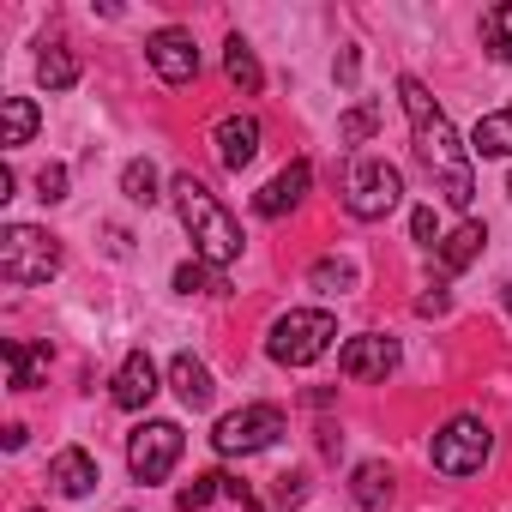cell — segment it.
<instances>
[{"mask_svg":"<svg viewBox=\"0 0 512 512\" xmlns=\"http://www.w3.org/2000/svg\"><path fill=\"white\" fill-rule=\"evenodd\" d=\"M374 127H380V109H374V103H356V109L338 121V139H344V145H362Z\"/></svg>","mask_w":512,"mask_h":512,"instance_id":"obj_28","label":"cell"},{"mask_svg":"<svg viewBox=\"0 0 512 512\" xmlns=\"http://www.w3.org/2000/svg\"><path fill=\"white\" fill-rule=\"evenodd\" d=\"M500 302H506V308H512V284H500Z\"/></svg>","mask_w":512,"mask_h":512,"instance_id":"obj_33","label":"cell"},{"mask_svg":"<svg viewBox=\"0 0 512 512\" xmlns=\"http://www.w3.org/2000/svg\"><path fill=\"white\" fill-rule=\"evenodd\" d=\"M332 338H338V320H332L326 308H290V314L272 326L266 356H272L278 368H308V362H320V356L332 350Z\"/></svg>","mask_w":512,"mask_h":512,"instance_id":"obj_3","label":"cell"},{"mask_svg":"<svg viewBox=\"0 0 512 512\" xmlns=\"http://www.w3.org/2000/svg\"><path fill=\"white\" fill-rule=\"evenodd\" d=\"M223 73H229V85H235L241 97H253V91H260V85H266V73H260V61H253V49H247L241 37H229V43H223Z\"/></svg>","mask_w":512,"mask_h":512,"instance_id":"obj_21","label":"cell"},{"mask_svg":"<svg viewBox=\"0 0 512 512\" xmlns=\"http://www.w3.org/2000/svg\"><path fill=\"white\" fill-rule=\"evenodd\" d=\"M506 193H512V175H506Z\"/></svg>","mask_w":512,"mask_h":512,"instance_id":"obj_34","label":"cell"},{"mask_svg":"<svg viewBox=\"0 0 512 512\" xmlns=\"http://www.w3.org/2000/svg\"><path fill=\"white\" fill-rule=\"evenodd\" d=\"M61 272V247H55V235H43V229H31V223H7L0 229V278L7 284H49Z\"/></svg>","mask_w":512,"mask_h":512,"instance_id":"obj_4","label":"cell"},{"mask_svg":"<svg viewBox=\"0 0 512 512\" xmlns=\"http://www.w3.org/2000/svg\"><path fill=\"white\" fill-rule=\"evenodd\" d=\"M398 368V338H380V332H362L338 350V374L344 380H386Z\"/></svg>","mask_w":512,"mask_h":512,"instance_id":"obj_10","label":"cell"},{"mask_svg":"<svg viewBox=\"0 0 512 512\" xmlns=\"http://www.w3.org/2000/svg\"><path fill=\"white\" fill-rule=\"evenodd\" d=\"M217 157H223V169H247L260 157V121L253 115H223L217 121Z\"/></svg>","mask_w":512,"mask_h":512,"instance_id":"obj_13","label":"cell"},{"mask_svg":"<svg viewBox=\"0 0 512 512\" xmlns=\"http://www.w3.org/2000/svg\"><path fill=\"white\" fill-rule=\"evenodd\" d=\"M121 193L133 199V205H157L163 193H157V169L145 163V157H133L127 169H121Z\"/></svg>","mask_w":512,"mask_h":512,"instance_id":"obj_24","label":"cell"},{"mask_svg":"<svg viewBox=\"0 0 512 512\" xmlns=\"http://www.w3.org/2000/svg\"><path fill=\"white\" fill-rule=\"evenodd\" d=\"M404 199V175L386 163V157H356L350 163V181H344V211L362 217V223H380L392 217Z\"/></svg>","mask_w":512,"mask_h":512,"instance_id":"obj_5","label":"cell"},{"mask_svg":"<svg viewBox=\"0 0 512 512\" xmlns=\"http://www.w3.org/2000/svg\"><path fill=\"white\" fill-rule=\"evenodd\" d=\"M410 229H416V241H428V247H434V211H428V205L410 217Z\"/></svg>","mask_w":512,"mask_h":512,"instance_id":"obj_32","label":"cell"},{"mask_svg":"<svg viewBox=\"0 0 512 512\" xmlns=\"http://www.w3.org/2000/svg\"><path fill=\"white\" fill-rule=\"evenodd\" d=\"M49 482H55V494H67V500H85L103 476H97V458L85 452V446H67V452H55V464H49Z\"/></svg>","mask_w":512,"mask_h":512,"instance_id":"obj_14","label":"cell"},{"mask_svg":"<svg viewBox=\"0 0 512 512\" xmlns=\"http://www.w3.org/2000/svg\"><path fill=\"white\" fill-rule=\"evenodd\" d=\"M223 482H229L223 470H205V476H193V482L175 494V506H181V512H199V506H211V500L223 494Z\"/></svg>","mask_w":512,"mask_h":512,"instance_id":"obj_26","label":"cell"},{"mask_svg":"<svg viewBox=\"0 0 512 512\" xmlns=\"http://www.w3.org/2000/svg\"><path fill=\"white\" fill-rule=\"evenodd\" d=\"M145 55H151V67H157L163 85H193L199 79V49H193V31H181V25H163L145 43Z\"/></svg>","mask_w":512,"mask_h":512,"instance_id":"obj_9","label":"cell"},{"mask_svg":"<svg viewBox=\"0 0 512 512\" xmlns=\"http://www.w3.org/2000/svg\"><path fill=\"white\" fill-rule=\"evenodd\" d=\"M482 241H488V229L482 223H458L446 241H434V253H440V272H464L476 253H482Z\"/></svg>","mask_w":512,"mask_h":512,"instance_id":"obj_18","label":"cell"},{"mask_svg":"<svg viewBox=\"0 0 512 512\" xmlns=\"http://www.w3.org/2000/svg\"><path fill=\"white\" fill-rule=\"evenodd\" d=\"M37 85L43 91H73L79 85V55L73 49H43L37 55Z\"/></svg>","mask_w":512,"mask_h":512,"instance_id":"obj_22","label":"cell"},{"mask_svg":"<svg viewBox=\"0 0 512 512\" xmlns=\"http://www.w3.org/2000/svg\"><path fill=\"white\" fill-rule=\"evenodd\" d=\"M0 356H7L13 392H31V386L49 374V344H19V338H7V344H0Z\"/></svg>","mask_w":512,"mask_h":512,"instance_id":"obj_16","label":"cell"},{"mask_svg":"<svg viewBox=\"0 0 512 512\" xmlns=\"http://www.w3.org/2000/svg\"><path fill=\"white\" fill-rule=\"evenodd\" d=\"M398 103H404V115H410L416 157L434 169V181H440L446 205L470 211V199H476V181H470V151L458 145V133H452V121H446V109L428 97V85H422V79H398Z\"/></svg>","mask_w":512,"mask_h":512,"instance_id":"obj_1","label":"cell"},{"mask_svg":"<svg viewBox=\"0 0 512 512\" xmlns=\"http://www.w3.org/2000/svg\"><path fill=\"white\" fill-rule=\"evenodd\" d=\"M181 446H187V434H181L175 422H139V428L127 434V470H133L139 482H163V476L175 470Z\"/></svg>","mask_w":512,"mask_h":512,"instance_id":"obj_8","label":"cell"},{"mask_svg":"<svg viewBox=\"0 0 512 512\" xmlns=\"http://www.w3.org/2000/svg\"><path fill=\"white\" fill-rule=\"evenodd\" d=\"M175 211H181V229L193 235V260H205V266H235L241 260V223L217 205V193L205 187V181H193V175H175Z\"/></svg>","mask_w":512,"mask_h":512,"instance_id":"obj_2","label":"cell"},{"mask_svg":"<svg viewBox=\"0 0 512 512\" xmlns=\"http://www.w3.org/2000/svg\"><path fill=\"white\" fill-rule=\"evenodd\" d=\"M278 500H284V506H302V500H308V476H302V470L278 476Z\"/></svg>","mask_w":512,"mask_h":512,"instance_id":"obj_30","label":"cell"},{"mask_svg":"<svg viewBox=\"0 0 512 512\" xmlns=\"http://www.w3.org/2000/svg\"><path fill=\"white\" fill-rule=\"evenodd\" d=\"M109 398H115L121 410H145V404L157 398V362H151L145 350H133V356L115 368V386H109Z\"/></svg>","mask_w":512,"mask_h":512,"instance_id":"obj_11","label":"cell"},{"mask_svg":"<svg viewBox=\"0 0 512 512\" xmlns=\"http://www.w3.org/2000/svg\"><path fill=\"white\" fill-rule=\"evenodd\" d=\"M169 386H175V398H181L187 410H205V404H211V392H217V386H211V368H205V362H193L187 350L169 362Z\"/></svg>","mask_w":512,"mask_h":512,"instance_id":"obj_15","label":"cell"},{"mask_svg":"<svg viewBox=\"0 0 512 512\" xmlns=\"http://www.w3.org/2000/svg\"><path fill=\"white\" fill-rule=\"evenodd\" d=\"M278 434H284V410H278V404H241V410L217 416L211 446H217L223 458H247V452L278 446Z\"/></svg>","mask_w":512,"mask_h":512,"instance_id":"obj_6","label":"cell"},{"mask_svg":"<svg viewBox=\"0 0 512 512\" xmlns=\"http://www.w3.org/2000/svg\"><path fill=\"white\" fill-rule=\"evenodd\" d=\"M482 43H488V55H494V61H506V67H512V0H500V7H488V13H482Z\"/></svg>","mask_w":512,"mask_h":512,"instance_id":"obj_23","label":"cell"},{"mask_svg":"<svg viewBox=\"0 0 512 512\" xmlns=\"http://www.w3.org/2000/svg\"><path fill=\"white\" fill-rule=\"evenodd\" d=\"M37 199L43 205H61L67 199V163H43L37 169Z\"/></svg>","mask_w":512,"mask_h":512,"instance_id":"obj_29","label":"cell"},{"mask_svg":"<svg viewBox=\"0 0 512 512\" xmlns=\"http://www.w3.org/2000/svg\"><path fill=\"white\" fill-rule=\"evenodd\" d=\"M308 284L326 290V296H344V290H356V266H350V260H314Z\"/></svg>","mask_w":512,"mask_h":512,"instance_id":"obj_25","label":"cell"},{"mask_svg":"<svg viewBox=\"0 0 512 512\" xmlns=\"http://www.w3.org/2000/svg\"><path fill=\"white\" fill-rule=\"evenodd\" d=\"M470 157H512V103L500 115H482L470 133Z\"/></svg>","mask_w":512,"mask_h":512,"instance_id":"obj_19","label":"cell"},{"mask_svg":"<svg viewBox=\"0 0 512 512\" xmlns=\"http://www.w3.org/2000/svg\"><path fill=\"white\" fill-rule=\"evenodd\" d=\"M175 290H181V296H193V290H211V296H223V278H217V266H205V260H187V266H175Z\"/></svg>","mask_w":512,"mask_h":512,"instance_id":"obj_27","label":"cell"},{"mask_svg":"<svg viewBox=\"0 0 512 512\" xmlns=\"http://www.w3.org/2000/svg\"><path fill=\"white\" fill-rule=\"evenodd\" d=\"M37 103L31 97H0V145H31L37 133Z\"/></svg>","mask_w":512,"mask_h":512,"instance_id":"obj_20","label":"cell"},{"mask_svg":"<svg viewBox=\"0 0 512 512\" xmlns=\"http://www.w3.org/2000/svg\"><path fill=\"white\" fill-rule=\"evenodd\" d=\"M446 308H452V296H446V290H428V296H416V314H422V320H434V314H446Z\"/></svg>","mask_w":512,"mask_h":512,"instance_id":"obj_31","label":"cell"},{"mask_svg":"<svg viewBox=\"0 0 512 512\" xmlns=\"http://www.w3.org/2000/svg\"><path fill=\"white\" fill-rule=\"evenodd\" d=\"M308 181H314V169H308V163L278 169L260 193H253V211H260V217H284V211H296V205H302V193H308Z\"/></svg>","mask_w":512,"mask_h":512,"instance_id":"obj_12","label":"cell"},{"mask_svg":"<svg viewBox=\"0 0 512 512\" xmlns=\"http://www.w3.org/2000/svg\"><path fill=\"white\" fill-rule=\"evenodd\" d=\"M350 500H356L362 512H380V506L392 500V470H386L380 458L356 464V470H350Z\"/></svg>","mask_w":512,"mask_h":512,"instance_id":"obj_17","label":"cell"},{"mask_svg":"<svg viewBox=\"0 0 512 512\" xmlns=\"http://www.w3.org/2000/svg\"><path fill=\"white\" fill-rule=\"evenodd\" d=\"M488 452H494V428H488L482 416H452V422L434 434V446H428L434 470H446V476H470V470H482Z\"/></svg>","mask_w":512,"mask_h":512,"instance_id":"obj_7","label":"cell"}]
</instances>
